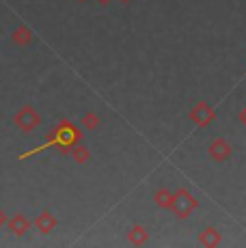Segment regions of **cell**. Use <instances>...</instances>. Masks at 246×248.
Listing matches in <instances>:
<instances>
[{
    "label": "cell",
    "mask_w": 246,
    "mask_h": 248,
    "mask_svg": "<svg viewBox=\"0 0 246 248\" xmlns=\"http://www.w3.org/2000/svg\"><path fill=\"white\" fill-rule=\"evenodd\" d=\"M199 207V201L192 197V192L188 188H179L173 192V203H171V212L179 220H186L192 212Z\"/></svg>",
    "instance_id": "obj_2"
},
{
    "label": "cell",
    "mask_w": 246,
    "mask_h": 248,
    "mask_svg": "<svg viewBox=\"0 0 246 248\" xmlns=\"http://www.w3.org/2000/svg\"><path fill=\"white\" fill-rule=\"evenodd\" d=\"M97 2H99V4H102V7H108V4H110V2H112V0H97Z\"/></svg>",
    "instance_id": "obj_16"
},
{
    "label": "cell",
    "mask_w": 246,
    "mask_h": 248,
    "mask_svg": "<svg viewBox=\"0 0 246 248\" xmlns=\"http://www.w3.org/2000/svg\"><path fill=\"white\" fill-rule=\"evenodd\" d=\"M154 203L162 209H171V203H173V192L167 188H160L154 192Z\"/></svg>",
    "instance_id": "obj_11"
},
{
    "label": "cell",
    "mask_w": 246,
    "mask_h": 248,
    "mask_svg": "<svg viewBox=\"0 0 246 248\" xmlns=\"http://www.w3.org/2000/svg\"><path fill=\"white\" fill-rule=\"evenodd\" d=\"M127 242H130L132 246H145L149 242L147 229H145L143 225H134L130 229V233H127Z\"/></svg>",
    "instance_id": "obj_9"
},
{
    "label": "cell",
    "mask_w": 246,
    "mask_h": 248,
    "mask_svg": "<svg viewBox=\"0 0 246 248\" xmlns=\"http://www.w3.org/2000/svg\"><path fill=\"white\" fill-rule=\"evenodd\" d=\"M7 220H9V218H7V214H4V209H0V227L7 225Z\"/></svg>",
    "instance_id": "obj_15"
},
{
    "label": "cell",
    "mask_w": 246,
    "mask_h": 248,
    "mask_svg": "<svg viewBox=\"0 0 246 248\" xmlns=\"http://www.w3.org/2000/svg\"><path fill=\"white\" fill-rule=\"evenodd\" d=\"M188 117H190V121L195 123L197 127H207L216 119V110L207 102H199L197 106H192V110L188 112Z\"/></svg>",
    "instance_id": "obj_4"
},
{
    "label": "cell",
    "mask_w": 246,
    "mask_h": 248,
    "mask_svg": "<svg viewBox=\"0 0 246 248\" xmlns=\"http://www.w3.org/2000/svg\"><path fill=\"white\" fill-rule=\"evenodd\" d=\"M78 2H87V0H78Z\"/></svg>",
    "instance_id": "obj_18"
},
{
    "label": "cell",
    "mask_w": 246,
    "mask_h": 248,
    "mask_svg": "<svg viewBox=\"0 0 246 248\" xmlns=\"http://www.w3.org/2000/svg\"><path fill=\"white\" fill-rule=\"evenodd\" d=\"M7 227L13 235L22 237V235H26V231L31 229V222H28V218L24 216V214H15V216H11L7 220Z\"/></svg>",
    "instance_id": "obj_7"
},
{
    "label": "cell",
    "mask_w": 246,
    "mask_h": 248,
    "mask_svg": "<svg viewBox=\"0 0 246 248\" xmlns=\"http://www.w3.org/2000/svg\"><path fill=\"white\" fill-rule=\"evenodd\" d=\"M207 154H210V158L214 162H225L231 158L233 147H231V142L227 140V138H214V140L210 142V147H207Z\"/></svg>",
    "instance_id": "obj_5"
},
{
    "label": "cell",
    "mask_w": 246,
    "mask_h": 248,
    "mask_svg": "<svg viewBox=\"0 0 246 248\" xmlns=\"http://www.w3.org/2000/svg\"><path fill=\"white\" fill-rule=\"evenodd\" d=\"M238 119H240V123H242V125L246 127V106L242 108V110H240V114H238Z\"/></svg>",
    "instance_id": "obj_14"
},
{
    "label": "cell",
    "mask_w": 246,
    "mask_h": 248,
    "mask_svg": "<svg viewBox=\"0 0 246 248\" xmlns=\"http://www.w3.org/2000/svg\"><path fill=\"white\" fill-rule=\"evenodd\" d=\"M99 123H102V119L97 117V112H84L82 114V127L84 130H97Z\"/></svg>",
    "instance_id": "obj_13"
},
{
    "label": "cell",
    "mask_w": 246,
    "mask_h": 248,
    "mask_svg": "<svg viewBox=\"0 0 246 248\" xmlns=\"http://www.w3.org/2000/svg\"><path fill=\"white\" fill-rule=\"evenodd\" d=\"M11 39H13V44H17V46H28L32 41V31L28 26H17L15 31H13V35H11Z\"/></svg>",
    "instance_id": "obj_10"
},
{
    "label": "cell",
    "mask_w": 246,
    "mask_h": 248,
    "mask_svg": "<svg viewBox=\"0 0 246 248\" xmlns=\"http://www.w3.org/2000/svg\"><path fill=\"white\" fill-rule=\"evenodd\" d=\"M69 154H72V158L76 160V164H87V162L91 160V151H89L84 145H78V142L72 147Z\"/></svg>",
    "instance_id": "obj_12"
},
{
    "label": "cell",
    "mask_w": 246,
    "mask_h": 248,
    "mask_svg": "<svg viewBox=\"0 0 246 248\" xmlns=\"http://www.w3.org/2000/svg\"><path fill=\"white\" fill-rule=\"evenodd\" d=\"M121 2H132V0H121Z\"/></svg>",
    "instance_id": "obj_17"
},
{
    "label": "cell",
    "mask_w": 246,
    "mask_h": 248,
    "mask_svg": "<svg viewBox=\"0 0 246 248\" xmlns=\"http://www.w3.org/2000/svg\"><path fill=\"white\" fill-rule=\"evenodd\" d=\"M199 242H201L205 248H216L222 244V235L216 227H205L201 233H199Z\"/></svg>",
    "instance_id": "obj_6"
},
{
    "label": "cell",
    "mask_w": 246,
    "mask_h": 248,
    "mask_svg": "<svg viewBox=\"0 0 246 248\" xmlns=\"http://www.w3.org/2000/svg\"><path fill=\"white\" fill-rule=\"evenodd\" d=\"M78 140H80V130H78V127H76L72 121H61L59 125L52 130V134L48 136V142H46L44 147L31 151V154L20 155V160H26V158H31L32 154H37V151H44V149H48V147H54V145L61 149V154H69V151H72V147Z\"/></svg>",
    "instance_id": "obj_1"
},
{
    "label": "cell",
    "mask_w": 246,
    "mask_h": 248,
    "mask_svg": "<svg viewBox=\"0 0 246 248\" xmlns=\"http://www.w3.org/2000/svg\"><path fill=\"white\" fill-rule=\"evenodd\" d=\"M56 225H59V220H56V216L52 212H41L35 220V227L39 229V233H44V235H48V233L54 231Z\"/></svg>",
    "instance_id": "obj_8"
},
{
    "label": "cell",
    "mask_w": 246,
    "mask_h": 248,
    "mask_svg": "<svg viewBox=\"0 0 246 248\" xmlns=\"http://www.w3.org/2000/svg\"><path fill=\"white\" fill-rule=\"evenodd\" d=\"M13 123L20 127L22 132H32L41 125V114L35 110L32 106H22L13 117Z\"/></svg>",
    "instance_id": "obj_3"
}]
</instances>
